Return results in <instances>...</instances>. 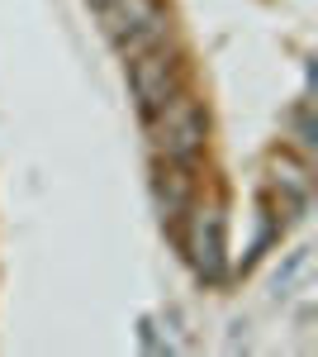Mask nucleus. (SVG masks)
Listing matches in <instances>:
<instances>
[{"mask_svg": "<svg viewBox=\"0 0 318 357\" xmlns=\"http://www.w3.org/2000/svg\"><path fill=\"white\" fill-rule=\"evenodd\" d=\"M148 138H152V153H157V162H200V153H205V138H209V114L205 105L186 96V91H176L161 110L148 114Z\"/></svg>", "mask_w": 318, "mask_h": 357, "instance_id": "1", "label": "nucleus"}, {"mask_svg": "<svg viewBox=\"0 0 318 357\" xmlns=\"http://www.w3.org/2000/svg\"><path fill=\"white\" fill-rule=\"evenodd\" d=\"M129 91H133V100H138V110H143V119H148V114L161 110L176 91H186V67H181V57L171 53L166 43L129 57Z\"/></svg>", "mask_w": 318, "mask_h": 357, "instance_id": "2", "label": "nucleus"}, {"mask_svg": "<svg viewBox=\"0 0 318 357\" xmlns=\"http://www.w3.org/2000/svg\"><path fill=\"white\" fill-rule=\"evenodd\" d=\"M190 229H186V257L200 272V281L223 276V215L218 205H190Z\"/></svg>", "mask_w": 318, "mask_h": 357, "instance_id": "3", "label": "nucleus"}, {"mask_svg": "<svg viewBox=\"0 0 318 357\" xmlns=\"http://www.w3.org/2000/svg\"><path fill=\"white\" fill-rule=\"evenodd\" d=\"M90 10H95L100 29H105L114 43L133 38L138 29L166 24V10H161V0H90Z\"/></svg>", "mask_w": 318, "mask_h": 357, "instance_id": "4", "label": "nucleus"}, {"mask_svg": "<svg viewBox=\"0 0 318 357\" xmlns=\"http://www.w3.org/2000/svg\"><path fill=\"white\" fill-rule=\"evenodd\" d=\"M157 205H161V220H181L190 205H195V172L190 162H157Z\"/></svg>", "mask_w": 318, "mask_h": 357, "instance_id": "5", "label": "nucleus"}, {"mask_svg": "<svg viewBox=\"0 0 318 357\" xmlns=\"http://www.w3.org/2000/svg\"><path fill=\"white\" fill-rule=\"evenodd\" d=\"M294 138H299V148H304V153H314V124H309V105H299V110H294Z\"/></svg>", "mask_w": 318, "mask_h": 357, "instance_id": "6", "label": "nucleus"}]
</instances>
